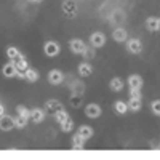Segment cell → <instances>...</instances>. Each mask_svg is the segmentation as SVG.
Masks as SVG:
<instances>
[{
	"label": "cell",
	"mask_w": 160,
	"mask_h": 160,
	"mask_svg": "<svg viewBox=\"0 0 160 160\" xmlns=\"http://www.w3.org/2000/svg\"><path fill=\"white\" fill-rule=\"evenodd\" d=\"M28 120H29V118H24V117H21V115H16V117H15V127H16L18 130L26 128V125H28Z\"/></svg>",
	"instance_id": "obj_26"
},
{
	"label": "cell",
	"mask_w": 160,
	"mask_h": 160,
	"mask_svg": "<svg viewBox=\"0 0 160 160\" xmlns=\"http://www.w3.org/2000/svg\"><path fill=\"white\" fill-rule=\"evenodd\" d=\"M157 26H158V18L155 16H149L146 19V29L151 32H157Z\"/></svg>",
	"instance_id": "obj_20"
},
{
	"label": "cell",
	"mask_w": 160,
	"mask_h": 160,
	"mask_svg": "<svg viewBox=\"0 0 160 160\" xmlns=\"http://www.w3.org/2000/svg\"><path fill=\"white\" fill-rule=\"evenodd\" d=\"M141 108H142L141 99H138V98H130V99H128V109H130L131 112H139Z\"/></svg>",
	"instance_id": "obj_19"
},
{
	"label": "cell",
	"mask_w": 160,
	"mask_h": 160,
	"mask_svg": "<svg viewBox=\"0 0 160 160\" xmlns=\"http://www.w3.org/2000/svg\"><path fill=\"white\" fill-rule=\"evenodd\" d=\"M62 80H64V74L59 69H51L48 72V82L51 85H61Z\"/></svg>",
	"instance_id": "obj_7"
},
{
	"label": "cell",
	"mask_w": 160,
	"mask_h": 160,
	"mask_svg": "<svg viewBox=\"0 0 160 160\" xmlns=\"http://www.w3.org/2000/svg\"><path fill=\"white\" fill-rule=\"evenodd\" d=\"M43 53L48 58H56L61 53V45L56 42V40H47L43 43Z\"/></svg>",
	"instance_id": "obj_1"
},
{
	"label": "cell",
	"mask_w": 160,
	"mask_h": 160,
	"mask_svg": "<svg viewBox=\"0 0 160 160\" xmlns=\"http://www.w3.org/2000/svg\"><path fill=\"white\" fill-rule=\"evenodd\" d=\"M16 112H18V115H21V117H24V118H29V120H31L32 109H28L26 106H22V104H18V106H16Z\"/></svg>",
	"instance_id": "obj_22"
},
{
	"label": "cell",
	"mask_w": 160,
	"mask_h": 160,
	"mask_svg": "<svg viewBox=\"0 0 160 160\" xmlns=\"http://www.w3.org/2000/svg\"><path fill=\"white\" fill-rule=\"evenodd\" d=\"M2 74H3L7 78H11V77H18V69L15 68V64H13V61H10L8 64H5V66H3Z\"/></svg>",
	"instance_id": "obj_14"
},
{
	"label": "cell",
	"mask_w": 160,
	"mask_h": 160,
	"mask_svg": "<svg viewBox=\"0 0 160 160\" xmlns=\"http://www.w3.org/2000/svg\"><path fill=\"white\" fill-rule=\"evenodd\" d=\"M130 98H138V99H142L141 88H130Z\"/></svg>",
	"instance_id": "obj_29"
},
{
	"label": "cell",
	"mask_w": 160,
	"mask_h": 160,
	"mask_svg": "<svg viewBox=\"0 0 160 160\" xmlns=\"http://www.w3.org/2000/svg\"><path fill=\"white\" fill-rule=\"evenodd\" d=\"M157 32H160V18H158V26H157Z\"/></svg>",
	"instance_id": "obj_31"
},
{
	"label": "cell",
	"mask_w": 160,
	"mask_h": 160,
	"mask_svg": "<svg viewBox=\"0 0 160 160\" xmlns=\"http://www.w3.org/2000/svg\"><path fill=\"white\" fill-rule=\"evenodd\" d=\"M85 138L80 135V133H75V135L72 136V141H71V146H72V149H77V151H82L85 148Z\"/></svg>",
	"instance_id": "obj_11"
},
{
	"label": "cell",
	"mask_w": 160,
	"mask_h": 160,
	"mask_svg": "<svg viewBox=\"0 0 160 160\" xmlns=\"http://www.w3.org/2000/svg\"><path fill=\"white\" fill-rule=\"evenodd\" d=\"M24 74H26V80H29V82H37L38 77H40L38 71H37V69H34V68H28Z\"/></svg>",
	"instance_id": "obj_21"
},
{
	"label": "cell",
	"mask_w": 160,
	"mask_h": 160,
	"mask_svg": "<svg viewBox=\"0 0 160 160\" xmlns=\"http://www.w3.org/2000/svg\"><path fill=\"white\" fill-rule=\"evenodd\" d=\"M127 83L130 88H142V83H144V80L139 74H131L127 80Z\"/></svg>",
	"instance_id": "obj_10"
},
{
	"label": "cell",
	"mask_w": 160,
	"mask_h": 160,
	"mask_svg": "<svg viewBox=\"0 0 160 160\" xmlns=\"http://www.w3.org/2000/svg\"><path fill=\"white\" fill-rule=\"evenodd\" d=\"M106 42H108V38H106V35L102 32H99V31L98 32H93L90 35V43H91L93 48H102L106 45Z\"/></svg>",
	"instance_id": "obj_3"
},
{
	"label": "cell",
	"mask_w": 160,
	"mask_h": 160,
	"mask_svg": "<svg viewBox=\"0 0 160 160\" xmlns=\"http://www.w3.org/2000/svg\"><path fill=\"white\" fill-rule=\"evenodd\" d=\"M69 48L74 55H87V51H88L85 42L80 38H71L69 40Z\"/></svg>",
	"instance_id": "obj_2"
},
{
	"label": "cell",
	"mask_w": 160,
	"mask_h": 160,
	"mask_svg": "<svg viewBox=\"0 0 160 160\" xmlns=\"http://www.w3.org/2000/svg\"><path fill=\"white\" fill-rule=\"evenodd\" d=\"M77 72H78L80 75H82V77H90V75L93 74V66H91L90 62L83 61V62H80V64H78Z\"/></svg>",
	"instance_id": "obj_13"
},
{
	"label": "cell",
	"mask_w": 160,
	"mask_h": 160,
	"mask_svg": "<svg viewBox=\"0 0 160 160\" xmlns=\"http://www.w3.org/2000/svg\"><path fill=\"white\" fill-rule=\"evenodd\" d=\"M45 115H47V111L42 109V108H34L32 109V115H31V120L34 123H42L45 120Z\"/></svg>",
	"instance_id": "obj_9"
},
{
	"label": "cell",
	"mask_w": 160,
	"mask_h": 160,
	"mask_svg": "<svg viewBox=\"0 0 160 160\" xmlns=\"http://www.w3.org/2000/svg\"><path fill=\"white\" fill-rule=\"evenodd\" d=\"M7 56H8L10 59H16V58L21 56V53H19V50H18L16 47H8V48H7Z\"/></svg>",
	"instance_id": "obj_25"
},
{
	"label": "cell",
	"mask_w": 160,
	"mask_h": 160,
	"mask_svg": "<svg viewBox=\"0 0 160 160\" xmlns=\"http://www.w3.org/2000/svg\"><path fill=\"white\" fill-rule=\"evenodd\" d=\"M28 2H29V3H35V5H37V3H42L43 0H28Z\"/></svg>",
	"instance_id": "obj_30"
},
{
	"label": "cell",
	"mask_w": 160,
	"mask_h": 160,
	"mask_svg": "<svg viewBox=\"0 0 160 160\" xmlns=\"http://www.w3.org/2000/svg\"><path fill=\"white\" fill-rule=\"evenodd\" d=\"M62 8H64V11H66V15H75V5L72 3V2H69V0H68V2H64L62 3Z\"/></svg>",
	"instance_id": "obj_27"
},
{
	"label": "cell",
	"mask_w": 160,
	"mask_h": 160,
	"mask_svg": "<svg viewBox=\"0 0 160 160\" xmlns=\"http://www.w3.org/2000/svg\"><path fill=\"white\" fill-rule=\"evenodd\" d=\"M112 38L115 40V42L122 43V42H127V40H128V34H127V31L123 28H117L112 32Z\"/></svg>",
	"instance_id": "obj_12"
},
{
	"label": "cell",
	"mask_w": 160,
	"mask_h": 160,
	"mask_svg": "<svg viewBox=\"0 0 160 160\" xmlns=\"http://www.w3.org/2000/svg\"><path fill=\"white\" fill-rule=\"evenodd\" d=\"M59 127H61V131H62V133H71V131L74 130V120L69 117V118L66 120L64 123H61Z\"/></svg>",
	"instance_id": "obj_24"
},
{
	"label": "cell",
	"mask_w": 160,
	"mask_h": 160,
	"mask_svg": "<svg viewBox=\"0 0 160 160\" xmlns=\"http://www.w3.org/2000/svg\"><path fill=\"white\" fill-rule=\"evenodd\" d=\"M123 87H125V83H123V80L120 78V77H112L111 78V82H109V88L112 90V91H122L123 90Z\"/></svg>",
	"instance_id": "obj_16"
},
{
	"label": "cell",
	"mask_w": 160,
	"mask_h": 160,
	"mask_svg": "<svg viewBox=\"0 0 160 160\" xmlns=\"http://www.w3.org/2000/svg\"><path fill=\"white\" fill-rule=\"evenodd\" d=\"M114 111L118 114V115H125L130 109H128V102H125V101H122V99H118V101H115L114 102Z\"/></svg>",
	"instance_id": "obj_17"
},
{
	"label": "cell",
	"mask_w": 160,
	"mask_h": 160,
	"mask_svg": "<svg viewBox=\"0 0 160 160\" xmlns=\"http://www.w3.org/2000/svg\"><path fill=\"white\" fill-rule=\"evenodd\" d=\"M101 114H102V109H101L99 104L90 102V104L85 106V115L88 118H98V117H101Z\"/></svg>",
	"instance_id": "obj_4"
},
{
	"label": "cell",
	"mask_w": 160,
	"mask_h": 160,
	"mask_svg": "<svg viewBox=\"0 0 160 160\" xmlns=\"http://www.w3.org/2000/svg\"><path fill=\"white\" fill-rule=\"evenodd\" d=\"M127 50L131 53V55H139L142 51V43L139 38H128L127 40Z\"/></svg>",
	"instance_id": "obj_5"
},
{
	"label": "cell",
	"mask_w": 160,
	"mask_h": 160,
	"mask_svg": "<svg viewBox=\"0 0 160 160\" xmlns=\"http://www.w3.org/2000/svg\"><path fill=\"white\" fill-rule=\"evenodd\" d=\"M0 128H2V131H10L13 128H16L15 127V117H10V115L3 114L2 118H0Z\"/></svg>",
	"instance_id": "obj_8"
},
{
	"label": "cell",
	"mask_w": 160,
	"mask_h": 160,
	"mask_svg": "<svg viewBox=\"0 0 160 160\" xmlns=\"http://www.w3.org/2000/svg\"><path fill=\"white\" fill-rule=\"evenodd\" d=\"M10 61H13V64H15V68L18 69V72H26V69L29 68L28 61H26V58L22 55L19 58H16V59H10Z\"/></svg>",
	"instance_id": "obj_15"
},
{
	"label": "cell",
	"mask_w": 160,
	"mask_h": 160,
	"mask_svg": "<svg viewBox=\"0 0 160 160\" xmlns=\"http://www.w3.org/2000/svg\"><path fill=\"white\" fill-rule=\"evenodd\" d=\"M151 111H152L154 115L160 117V99H155V101L151 102Z\"/></svg>",
	"instance_id": "obj_28"
},
{
	"label": "cell",
	"mask_w": 160,
	"mask_h": 160,
	"mask_svg": "<svg viewBox=\"0 0 160 160\" xmlns=\"http://www.w3.org/2000/svg\"><path fill=\"white\" fill-rule=\"evenodd\" d=\"M68 118H69V114L66 112V109H61V111H58V112L55 114V120H56V123H58V125L64 123Z\"/></svg>",
	"instance_id": "obj_23"
},
{
	"label": "cell",
	"mask_w": 160,
	"mask_h": 160,
	"mask_svg": "<svg viewBox=\"0 0 160 160\" xmlns=\"http://www.w3.org/2000/svg\"><path fill=\"white\" fill-rule=\"evenodd\" d=\"M43 109H45L48 114H53V115H55L58 111L64 109V106H62V102L58 101V99H48V101L45 102V106H43Z\"/></svg>",
	"instance_id": "obj_6"
},
{
	"label": "cell",
	"mask_w": 160,
	"mask_h": 160,
	"mask_svg": "<svg viewBox=\"0 0 160 160\" xmlns=\"http://www.w3.org/2000/svg\"><path fill=\"white\" fill-rule=\"evenodd\" d=\"M77 133H80L85 139H90V138H93V135H95V130H93L90 125H80Z\"/></svg>",
	"instance_id": "obj_18"
}]
</instances>
